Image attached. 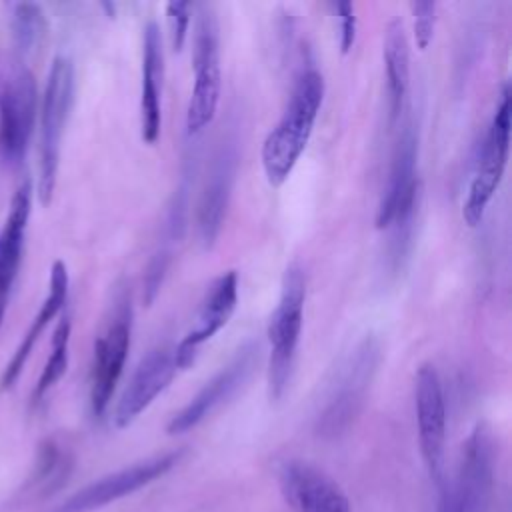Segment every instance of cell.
<instances>
[{"instance_id": "4316f807", "label": "cell", "mask_w": 512, "mask_h": 512, "mask_svg": "<svg viewBox=\"0 0 512 512\" xmlns=\"http://www.w3.org/2000/svg\"><path fill=\"white\" fill-rule=\"evenodd\" d=\"M340 22V50L346 54L356 40V12L352 2H336L332 4Z\"/></svg>"}, {"instance_id": "9c48e42d", "label": "cell", "mask_w": 512, "mask_h": 512, "mask_svg": "<svg viewBox=\"0 0 512 512\" xmlns=\"http://www.w3.org/2000/svg\"><path fill=\"white\" fill-rule=\"evenodd\" d=\"M182 456L184 450L178 448L110 472L70 494L54 512H96L162 478L182 460Z\"/></svg>"}, {"instance_id": "5b68a950", "label": "cell", "mask_w": 512, "mask_h": 512, "mask_svg": "<svg viewBox=\"0 0 512 512\" xmlns=\"http://www.w3.org/2000/svg\"><path fill=\"white\" fill-rule=\"evenodd\" d=\"M306 282L300 268L290 266L282 280L280 300L268 322L270 362H268V394L280 398L288 386L292 364L302 332Z\"/></svg>"}, {"instance_id": "3957f363", "label": "cell", "mask_w": 512, "mask_h": 512, "mask_svg": "<svg viewBox=\"0 0 512 512\" xmlns=\"http://www.w3.org/2000/svg\"><path fill=\"white\" fill-rule=\"evenodd\" d=\"M38 116V86L26 60L0 54V158L18 166L30 146Z\"/></svg>"}, {"instance_id": "e0dca14e", "label": "cell", "mask_w": 512, "mask_h": 512, "mask_svg": "<svg viewBox=\"0 0 512 512\" xmlns=\"http://www.w3.org/2000/svg\"><path fill=\"white\" fill-rule=\"evenodd\" d=\"M236 166H238V148L232 138H226L220 142L202 194L198 202V236L204 248H210L222 228L224 216H226V206L230 200L234 176H236Z\"/></svg>"}, {"instance_id": "9a60e30c", "label": "cell", "mask_w": 512, "mask_h": 512, "mask_svg": "<svg viewBox=\"0 0 512 512\" xmlns=\"http://www.w3.org/2000/svg\"><path fill=\"white\" fill-rule=\"evenodd\" d=\"M416 158H418V128L412 118H406L394 144L388 180L376 210L378 230H386L394 214L402 206L420 198V182L416 178Z\"/></svg>"}, {"instance_id": "83f0119b", "label": "cell", "mask_w": 512, "mask_h": 512, "mask_svg": "<svg viewBox=\"0 0 512 512\" xmlns=\"http://www.w3.org/2000/svg\"><path fill=\"white\" fill-rule=\"evenodd\" d=\"M102 8H106V10H108V16H110V18H114V16H116V6H114V4H110V2H102Z\"/></svg>"}, {"instance_id": "ac0fdd59", "label": "cell", "mask_w": 512, "mask_h": 512, "mask_svg": "<svg viewBox=\"0 0 512 512\" xmlns=\"http://www.w3.org/2000/svg\"><path fill=\"white\" fill-rule=\"evenodd\" d=\"M32 214V180L24 178L10 200L8 214L0 228V328L8 310L10 294L22 264L26 228Z\"/></svg>"}, {"instance_id": "44dd1931", "label": "cell", "mask_w": 512, "mask_h": 512, "mask_svg": "<svg viewBox=\"0 0 512 512\" xmlns=\"http://www.w3.org/2000/svg\"><path fill=\"white\" fill-rule=\"evenodd\" d=\"M384 66H386V94H388V120L394 124L404 108L408 82H410V44L406 38L404 22L394 18L384 34Z\"/></svg>"}, {"instance_id": "484cf974", "label": "cell", "mask_w": 512, "mask_h": 512, "mask_svg": "<svg viewBox=\"0 0 512 512\" xmlns=\"http://www.w3.org/2000/svg\"><path fill=\"white\" fill-rule=\"evenodd\" d=\"M414 16V38L420 50H426L434 36L436 22V2H412L410 4Z\"/></svg>"}, {"instance_id": "2e32d148", "label": "cell", "mask_w": 512, "mask_h": 512, "mask_svg": "<svg viewBox=\"0 0 512 512\" xmlns=\"http://www.w3.org/2000/svg\"><path fill=\"white\" fill-rule=\"evenodd\" d=\"M236 302H238V274L234 270H228L210 284L204 300L200 302L194 326L178 342V346H174V358H176L178 370H186L194 362L198 348L206 340H210L222 326H226L232 312L236 310Z\"/></svg>"}, {"instance_id": "ffe728a7", "label": "cell", "mask_w": 512, "mask_h": 512, "mask_svg": "<svg viewBox=\"0 0 512 512\" xmlns=\"http://www.w3.org/2000/svg\"><path fill=\"white\" fill-rule=\"evenodd\" d=\"M162 78L164 52L160 26L150 20L142 38V92H140V132L146 144H154L162 126Z\"/></svg>"}, {"instance_id": "6da1fadb", "label": "cell", "mask_w": 512, "mask_h": 512, "mask_svg": "<svg viewBox=\"0 0 512 512\" xmlns=\"http://www.w3.org/2000/svg\"><path fill=\"white\" fill-rule=\"evenodd\" d=\"M324 100V78L316 68L304 70L290 92L286 108L262 144V168L268 184L288 180L304 152Z\"/></svg>"}, {"instance_id": "d4e9b609", "label": "cell", "mask_w": 512, "mask_h": 512, "mask_svg": "<svg viewBox=\"0 0 512 512\" xmlns=\"http://www.w3.org/2000/svg\"><path fill=\"white\" fill-rule=\"evenodd\" d=\"M190 12L192 4L184 0H170L166 4V20H168V34L172 48L180 52L184 48L186 36H188V24H190Z\"/></svg>"}, {"instance_id": "603a6c76", "label": "cell", "mask_w": 512, "mask_h": 512, "mask_svg": "<svg viewBox=\"0 0 512 512\" xmlns=\"http://www.w3.org/2000/svg\"><path fill=\"white\" fill-rule=\"evenodd\" d=\"M70 334H72V322L70 316L64 314L58 320V326L50 340V354L46 358V364L38 376V382L34 386V400H42L66 374L68 370V348H70Z\"/></svg>"}, {"instance_id": "8fae6325", "label": "cell", "mask_w": 512, "mask_h": 512, "mask_svg": "<svg viewBox=\"0 0 512 512\" xmlns=\"http://www.w3.org/2000/svg\"><path fill=\"white\" fill-rule=\"evenodd\" d=\"M414 404L418 424V444L422 460L434 484L444 476L446 444V404L444 390L434 364H422L414 380Z\"/></svg>"}, {"instance_id": "5bb4252c", "label": "cell", "mask_w": 512, "mask_h": 512, "mask_svg": "<svg viewBox=\"0 0 512 512\" xmlns=\"http://www.w3.org/2000/svg\"><path fill=\"white\" fill-rule=\"evenodd\" d=\"M176 372L178 366L174 358V348L166 344L152 348L138 362L114 406L112 420L116 428L130 426L170 386Z\"/></svg>"}, {"instance_id": "277c9868", "label": "cell", "mask_w": 512, "mask_h": 512, "mask_svg": "<svg viewBox=\"0 0 512 512\" xmlns=\"http://www.w3.org/2000/svg\"><path fill=\"white\" fill-rule=\"evenodd\" d=\"M74 102V64L66 56H56L42 94L40 106V162H38V200L46 206L52 200L62 136Z\"/></svg>"}, {"instance_id": "4fadbf2b", "label": "cell", "mask_w": 512, "mask_h": 512, "mask_svg": "<svg viewBox=\"0 0 512 512\" xmlns=\"http://www.w3.org/2000/svg\"><path fill=\"white\" fill-rule=\"evenodd\" d=\"M278 486L294 512H352V504L336 480L310 462H282Z\"/></svg>"}, {"instance_id": "7a4b0ae2", "label": "cell", "mask_w": 512, "mask_h": 512, "mask_svg": "<svg viewBox=\"0 0 512 512\" xmlns=\"http://www.w3.org/2000/svg\"><path fill=\"white\" fill-rule=\"evenodd\" d=\"M382 346L374 334H366L334 368L322 408L316 416V432L322 438L344 434L364 408L366 394L378 372Z\"/></svg>"}, {"instance_id": "7c38bea8", "label": "cell", "mask_w": 512, "mask_h": 512, "mask_svg": "<svg viewBox=\"0 0 512 512\" xmlns=\"http://www.w3.org/2000/svg\"><path fill=\"white\" fill-rule=\"evenodd\" d=\"M256 362H258V344L246 342L244 346H240L234 358L214 378H210L180 412H176L170 418L166 432L176 436L198 426L220 404H224L228 398H232L238 392V388L248 380Z\"/></svg>"}, {"instance_id": "52a82bcc", "label": "cell", "mask_w": 512, "mask_h": 512, "mask_svg": "<svg viewBox=\"0 0 512 512\" xmlns=\"http://www.w3.org/2000/svg\"><path fill=\"white\" fill-rule=\"evenodd\" d=\"M510 116H512V94L510 86H502L498 106L482 142L476 168L462 204V218L468 226H478L484 218L486 206L500 186L510 148Z\"/></svg>"}, {"instance_id": "cb8c5ba5", "label": "cell", "mask_w": 512, "mask_h": 512, "mask_svg": "<svg viewBox=\"0 0 512 512\" xmlns=\"http://www.w3.org/2000/svg\"><path fill=\"white\" fill-rule=\"evenodd\" d=\"M168 264H170V250L168 248L158 250L148 260V266L144 270V280H142V300H144L146 306H150L156 300V296L160 292V286L164 282Z\"/></svg>"}, {"instance_id": "30bf717a", "label": "cell", "mask_w": 512, "mask_h": 512, "mask_svg": "<svg viewBox=\"0 0 512 512\" xmlns=\"http://www.w3.org/2000/svg\"><path fill=\"white\" fill-rule=\"evenodd\" d=\"M494 464L496 448L492 430L488 424L478 422L462 446L456 476L448 478L462 512L488 510L494 486Z\"/></svg>"}, {"instance_id": "8992f818", "label": "cell", "mask_w": 512, "mask_h": 512, "mask_svg": "<svg viewBox=\"0 0 512 512\" xmlns=\"http://www.w3.org/2000/svg\"><path fill=\"white\" fill-rule=\"evenodd\" d=\"M196 32H194V88L186 108V134H200L212 120L220 102L222 72H220V44L218 22L210 4H198Z\"/></svg>"}, {"instance_id": "7402d4cb", "label": "cell", "mask_w": 512, "mask_h": 512, "mask_svg": "<svg viewBox=\"0 0 512 512\" xmlns=\"http://www.w3.org/2000/svg\"><path fill=\"white\" fill-rule=\"evenodd\" d=\"M10 30L20 58L36 52L48 32V22L44 10L34 2H18L12 6Z\"/></svg>"}, {"instance_id": "ba28073f", "label": "cell", "mask_w": 512, "mask_h": 512, "mask_svg": "<svg viewBox=\"0 0 512 512\" xmlns=\"http://www.w3.org/2000/svg\"><path fill=\"white\" fill-rule=\"evenodd\" d=\"M132 334L130 296L120 292L110 318L94 342L92 374H90V406L94 416H102L112 400L116 384L122 376Z\"/></svg>"}, {"instance_id": "d6986e66", "label": "cell", "mask_w": 512, "mask_h": 512, "mask_svg": "<svg viewBox=\"0 0 512 512\" xmlns=\"http://www.w3.org/2000/svg\"><path fill=\"white\" fill-rule=\"evenodd\" d=\"M68 268L62 260H54L50 266V278H48V292L44 302L40 304L36 316L30 322L28 332L22 336L20 344L16 346L14 354L10 356V360L6 362L2 374H0V392H8L14 388V384L18 382L38 338L44 334V330L48 328V324L62 312L66 298H68Z\"/></svg>"}]
</instances>
